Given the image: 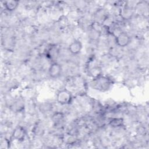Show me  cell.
<instances>
[{
  "label": "cell",
  "instance_id": "1",
  "mask_svg": "<svg viewBox=\"0 0 149 149\" xmlns=\"http://www.w3.org/2000/svg\"><path fill=\"white\" fill-rule=\"evenodd\" d=\"M56 99L58 104L61 105H67L72 102V95L70 91L65 88L58 92Z\"/></svg>",
  "mask_w": 149,
  "mask_h": 149
},
{
  "label": "cell",
  "instance_id": "2",
  "mask_svg": "<svg viewBox=\"0 0 149 149\" xmlns=\"http://www.w3.org/2000/svg\"><path fill=\"white\" fill-rule=\"evenodd\" d=\"M115 42L119 47H125L129 44L130 37L126 33H120L116 37Z\"/></svg>",
  "mask_w": 149,
  "mask_h": 149
},
{
  "label": "cell",
  "instance_id": "3",
  "mask_svg": "<svg viewBox=\"0 0 149 149\" xmlns=\"http://www.w3.org/2000/svg\"><path fill=\"white\" fill-rule=\"evenodd\" d=\"M62 66L57 62H53L49 67L48 73L51 77L57 78L62 73Z\"/></svg>",
  "mask_w": 149,
  "mask_h": 149
},
{
  "label": "cell",
  "instance_id": "4",
  "mask_svg": "<svg viewBox=\"0 0 149 149\" xmlns=\"http://www.w3.org/2000/svg\"><path fill=\"white\" fill-rule=\"evenodd\" d=\"M26 135V132L24 128L22 126H17L15 128L12 132V137L17 141H23Z\"/></svg>",
  "mask_w": 149,
  "mask_h": 149
},
{
  "label": "cell",
  "instance_id": "5",
  "mask_svg": "<svg viewBox=\"0 0 149 149\" xmlns=\"http://www.w3.org/2000/svg\"><path fill=\"white\" fill-rule=\"evenodd\" d=\"M83 48V44L79 40L72 41L68 47L69 51L73 55L79 54Z\"/></svg>",
  "mask_w": 149,
  "mask_h": 149
},
{
  "label": "cell",
  "instance_id": "6",
  "mask_svg": "<svg viewBox=\"0 0 149 149\" xmlns=\"http://www.w3.org/2000/svg\"><path fill=\"white\" fill-rule=\"evenodd\" d=\"M5 8L10 12L14 11L19 6V2L15 0H9L4 2Z\"/></svg>",
  "mask_w": 149,
  "mask_h": 149
},
{
  "label": "cell",
  "instance_id": "7",
  "mask_svg": "<svg viewBox=\"0 0 149 149\" xmlns=\"http://www.w3.org/2000/svg\"><path fill=\"white\" fill-rule=\"evenodd\" d=\"M123 119L122 118H113L109 120V124L113 127H119L123 125Z\"/></svg>",
  "mask_w": 149,
  "mask_h": 149
},
{
  "label": "cell",
  "instance_id": "8",
  "mask_svg": "<svg viewBox=\"0 0 149 149\" xmlns=\"http://www.w3.org/2000/svg\"><path fill=\"white\" fill-rule=\"evenodd\" d=\"M63 118V115L61 112H56L52 115V119L54 122H58L62 120Z\"/></svg>",
  "mask_w": 149,
  "mask_h": 149
}]
</instances>
